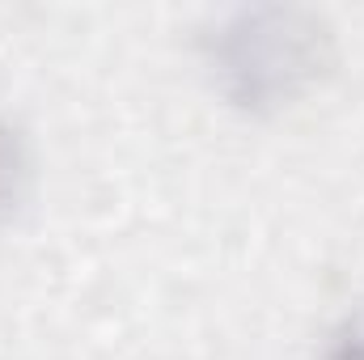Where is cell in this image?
<instances>
[{"label": "cell", "mask_w": 364, "mask_h": 360, "mask_svg": "<svg viewBox=\"0 0 364 360\" xmlns=\"http://www.w3.org/2000/svg\"><path fill=\"white\" fill-rule=\"evenodd\" d=\"M203 68L237 110L272 115L309 93L335 64V34L301 4H242L199 34Z\"/></svg>", "instance_id": "cell-1"}, {"label": "cell", "mask_w": 364, "mask_h": 360, "mask_svg": "<svg viewBox=\"0 0 364 360\" xmlns=\"http://www.w3.org/2000/svg\"><path fill=\"white\" fill-rule=\"evenodd\" d=\"M26 182H30V153L21 132L0 115V225L17 212V203L26 199Z\"/></svg>", "instance_id": "cell-2"}, {"label": "cell", "mask_w": 364, "mask_h": 360, "mask_svg": "<svg viewBox=\"0 0 364 360\" xmlns=\"http://www.w3.org/2000/svg\"><path fill=\"white\" fill-rule=\"evenodd\" d=\"M322 360H364V322H343L326 339Z\"/></svg>", "instance_id": "cell-3"}]
</instances>
